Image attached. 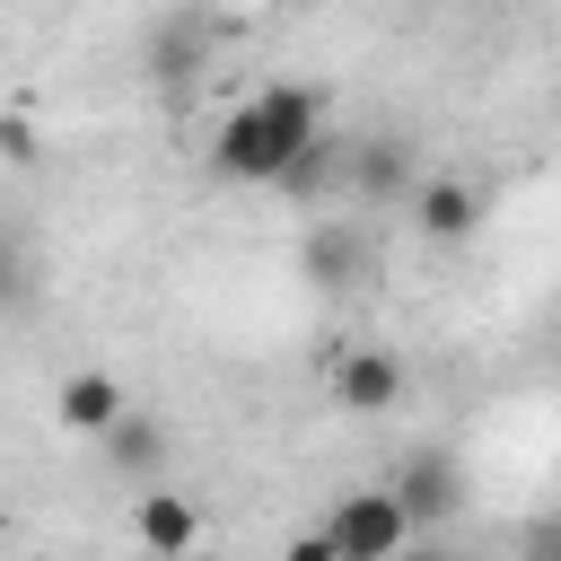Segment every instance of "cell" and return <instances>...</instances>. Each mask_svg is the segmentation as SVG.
I'll return each instance as SVG.
<instances>
[{
    "mask_svg": "<svg viewBox=\"0 0 561 561\" xmlns=\"http://www.w3.org/2000/svg\"><path fill=\"white\" fill-rule=\"evenodd\" d=\"M9 289H18V280H9V254H0V307H9Z\"/></svg>",
    "mask_w": 561,
    "mask_h": 561,
    "instance_id": "13",
    "label": "cell"
},
{
    "mask_svg": "<svg viewBox=\"0 0 561 561\" xmlns=\"http://www.w3.org/2000/svg\"><path fill=\"white\" fill-rule=\"evenodd\" d=\"M394 500H403V517H412V526H430V517H447V508H456V473H447L438 456H421V465L394 482Z\"/></svg>",
    "mask_w": 561,
    "mask_h": 561,
    "instance_id": "7",
    "label": "cell"
},
{
    "mask_svg": "<svg viewBox=\"0 0 561 561\" xmlns=\"http://www.w3.org/2000/svg\"><path fill=\"white\" fill-rule=\"evenodd\" d=\"M412 517H403V500L394 491H351L333 517H324V543H333V561H394V552H412Z\"/></svg>",
    "mask_w": 561,
    "mask_h": 561,
    "instance_id": "2",
    "label": "cell"
},
{
    "mask_svg": "<svg viewBox=\"0 0 561 561\" xmlns=\"http://www.w3.org/2000/svg\"><path fill=\"white\" fill-rule=\"evenodd\" d=\"M333 403H342V412H394V403H403V359L377 351V342L342 351V359H333Z\"/></svg>",
    "mask_w": 561,
    "mask_h": 561,
    "instance_id": "3",
    "label": "cell"
},
{
    "mask_svg": "<svg viewBox=\"0 0 561 561\" xmlns=\"http://www.w3.org/2000/svg\"><path fill=\"white\" fill-rule=\"evenodd\" d=\"M105 447H114V456H123V465H149V456H158V430H149V421H140V412H123V421H114V430H105Z\"/></svg>",
    "mask_w": 561,
    "mask_h": 561,
    "instance_id": "8",
    "label": "cell"
},
{
    "mask_svg": "<svg viewBox=\"0 0 561 561\" xmlns=\"http://www.w3.org/2000/svg\"><path fill=\"white\" fill-rule=\"evenodd\" d=\"M412 210H421V237H447V245L482 228V193H473V184H456V175L412 184Z\"/></svg>",
    "mask_w": 561,
    "mask_h": 561,
    "instance_id": "6",
    "label": "cell"
},
{
    "mask_svg": "<svg viewBox=\"0 0 561 561\" xmlns=\"http://www.w3.org/2000/svg\"><path fill=\"white\" fill-rule=\"evenodd\" d=\"M307 263H316V272L333 280V272H351V263H359V237H351V228H324V237L307 245Z\"/></svg>",
    "mask_w": 561,
    "mask_h": 561,
    "instance_id": "10",
    "label": "cell"
},
{
    "mask_svg": "<svg viewBox=\"0 0 561 561\" xmlns=\"http://www.w3.org/2000/svg\"><path fill=\"white\" fill-rule=\"evenodd\" d=\"M53 412H61V430L105 438V430L131 412V394H123V377H105V368H70V377H61V394H53Z\"/></svg>",
    "mask_w": 561,
    "mask_h": 561,
    "instance_id": "5",
    "label": "cell"
},
{
    "mask_svg": "<svg viewBox=\"0 0 561 561\" xmlns=\"http://www.w3.org/2000/svg\"><path fill=\"white\" fill-rule=\"evenodd\" d=\"M535 561H561V526H543V535H535Z\"/></svg>",
    "mask_w": 561,
    "mask_h": 561,
    "instance_id": "12",
    "label": "cell"
},
{
    "mask_svg": "<svg viewBox=\"0 0 561 561\" xmlns=\"http://www.w3.org/2000/svg\"><path fill=\"white\" fill-rule=\"evenodd\" d=\"M131 535H140V552H158V561H184L193 543H202V508L184 500V491H140L131 500Z\"/></svg>",
    "mask_w": 561,
    "mask_h": 561,
    "instance_id": "4",
    "label": "cell"
},
{
    "mask_svg": "<svg viewBox=\"0 0 561 561\" xmlns=\"http://www.w3.org/2000/svg\"><path fill=\"white\" fill-rule=\"evenodd\" d=\"M394 561H456V552H394Z\"/></svg>",
    "mask_w": 561,
    "mask_h": 561,
    "instance_id": "14",
    "label": "cell"
},
{
    "mask_svg": "<svg viewBox=\"0 0 561 561\" xmlns=\"http://www.w3.org/2000/svg\"><path fill=\"white\" fill-rule=\"evenodd\" d=\"M316 149H324V114H316L307 88H263V96H245V105L219 123V140H210L219 175H237V184H289Z\"/></svg>",
    "mask_w": 561,
    "mask_h": 561,
    "instance_id": "1",
    "label": "cell"
},
{
    "mask_svg": "<svg viewBox=\"0 0 561 561\" xmlns=\"http://www.w3.org/2000/svg\"><path fill=\"white\" fill-rule=\"evenodd\" d=\"M351 175H359V184H368V193H386V184H403V158H394V140H368V149H359V167H351Z\"/></svg>",
    "mask_w": 561,
    "mask_h": 561,
    "instance_id": "9",
    "label": "cell"
},
{
    "mask_svg": "<svg viewBox=\"0 0 561 561\" xmlns=\"http://www.w3.org/2000/svg\"><path fill=\"white\" fill-rule=\"evenodd\" d=\"M280 561H333V543H324V535H298V543H289Z\"/></svg>",
    "mask_w": 561,
    "mask_h": 561,
    "instance_id": "11",
    "label": "cell"
}]
</instances>
